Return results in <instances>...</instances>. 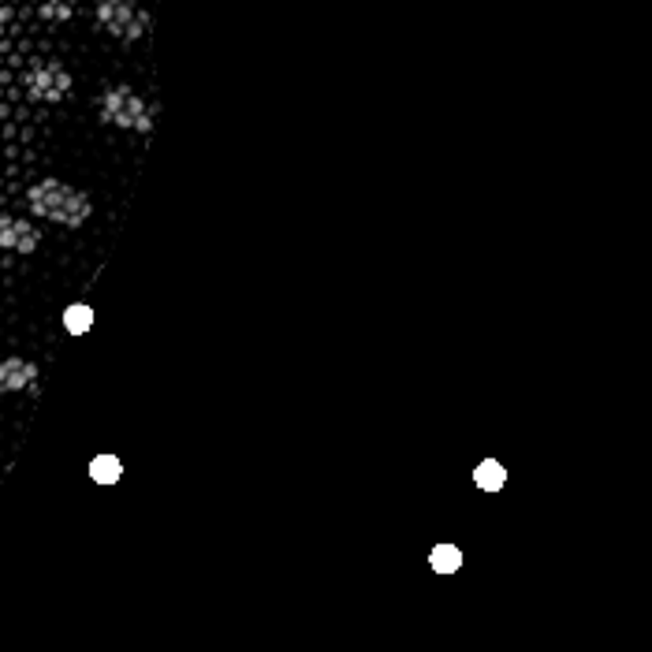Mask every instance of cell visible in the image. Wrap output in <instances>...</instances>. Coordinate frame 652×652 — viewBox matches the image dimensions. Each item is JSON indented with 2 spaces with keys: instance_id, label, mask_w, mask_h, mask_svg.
Masks as SVG:
<instances>
[{
  "instance_id": "3",
  "label": "cell",
  "mask_w": 652,
  "mask_h": 652,
  "mask_svg": "<svg viewBox=\"0 0 652 652\" xmlns=\"http://www.w3.org/2000/svg\"><path fill=\"white\" fill-rule=\"evenodd\" d=\"M98 26L105 34L119 38V42H138L153 30V15L138 5V0H98Z\"/></svg>"
},
{
  "instance_id": "7",
  "label": "cell",
  "mask_w": 652,
  "mask_h": 652,
  "mask_svg": "<svg viewBox=\"0 0 652 652\" xmlns=\"http://www.w3.org/2000/svg\"><path fill=\"white\" fill-rule=\"evenodd\" d=\"M474 485L481 492H500L507 485V466L500 458H485L481 466H474Z\"/></svg>"
},
{
  "instance_id": "1",
  "label": "cell",
  "mask_w": 652,
  "mask_h": 652,
  "mask_svg": "<svg viewBox=\"0 0 652 652\" xmlns=\"http://www.w3.org/2000/svg\"><path fill=\"white\" fill-rule=\"evenodd\" d=\"M26 202L34 216H42L49 224H60V228H82L93 216V198L64 179H42Z\"/></svg>"
},
{
  "instance_id": "8",
  "label": "cell",
  "mask_w": 652,
  "mask_h": 652,
  "mask_svg": "<svg viewBox=\"0 0 652 652\" xmlns=\"http://www.w3.org/2000/svg\"><path fill=\"white\" fill-rule=\"evenodd\" d=\"M90 477L98 481V485H116L119 477H123V462H119V455H93V462H90Z\"/></svg>"
},
{
  "instance_id": "9",
  "label": "cell",
  "mask_w": 652,
  "mask_h": 652,
  "mask_svg": "<svg viewBox=\"0 0 652 652\" xmlns=\"http://www.w3.org/2000/svg\"><path fill=\"white\" fill-rule=\"evenodd\" d=\"M93 328V306L90 302H71L64 309V332L68 335H86Z\"/></svg>"
},
{
  "instance_id": "2",
  "label": "cell",
  "mask_w": 652,
  "mask_h": 652,
  "mask_svg": "<svg viewBox=\"0 0 652 652\" xmlns=\"http://www.w3.org/2000/svg\"><path fill=\"white\" fill-rule=\"evenodd\" d=\"M98 116L101 123H109V128H119V131H135V135H149L153 131V112H149V101L142 98L138 90L131 86H109L101 93V101H98Z\"/></svg>"
},
{
  "instance_id": "5",
  "label": "cell",
  "mask_w": 652,
  "mask_h": 652,
  "mask_svg": "<svg viewBox=\"0 0 652 652\" xmlns=\"http://www.w3.org/2000/svg\"><path fill=\"white\" fill-rule=\"evenodd\" d=\"M34 381H38V365L30 362V358L12 354V358L0 362V392H5V395H12V392H26Z\"/></svg>"
},
{
  "instance_id": "4",
  "label": "cell",
  "mask_w": 652,
  "mask_h": 652,
  "mask_svg": "<svg viewBox=\"0 0 652 652\" xmlns=\"http://www.w3.org/2000/svg\"><path fill=\"white\" fill-rule=\"evenodd\" d=\"M26 93L34 101H45V105H56V101H64L68 93H71V75L56 64V60H49V64H38L34 71L26 75Z\"/></svg>"
},
{
  "instance_id": "10",
  "label": "cell",
  "mask_w": 652,
  "mask_h": 652,
  "mask_svg": "<svg viewBox=\"0 0 652 652\" xmlns=\"http://www.w3.org/2000/svg\"><path fill=\"white\" fill-rule=\"evenodd\" d=\"M429 567L437 571V574H455L462 567V552L458 544H437L429 552Z\"/></svg>"
},
{
  "instance_id": "11",
  "label": "cell",
  "mask_w": 652,
  "mask_h": 652,
  "mask_svg": "<svg viewBox=\"0 0 652 652\" xmlns=\"http://www.w3.org/2000/svg\"><path fill=\"white\" fill-rule=\"evenodd\" d=\"M42 15H45V19H68V15H71V5H68V0H45Z\"/></svg>"
},
{
  "instance_id": "6",
  "label": "cell",
  "mask_w": 652,
  "mask_h": 652,
  "mask_svg": "<svg viewBox=\"0 0 652 652\" xmlns=\"http://www.w3.org/2000/svg\"><path fill=\"white\" fill-rule=\"evenodd\" d=\"M42 242V232L26 221H0V246L12 254H34Z\"/></svg>"
}]
</instances>
